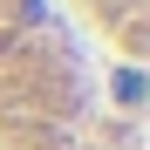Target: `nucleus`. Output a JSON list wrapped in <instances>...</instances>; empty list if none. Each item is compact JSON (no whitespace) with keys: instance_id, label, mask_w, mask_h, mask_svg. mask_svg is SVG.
<instances>
[{"instance_id":"f257e3e1","label":"nucleus","mask_w":150,"mask_h":150,"mask_svg":"<svg viewBox=\"0 0 150 150\" xmlns=\"http://www.w3.org/2000/svg\"><path fill=\"white\" fill-rule=\"evenodd\" d=\"M116 103H143V68H116Z\"/></svg>"}]
</instances>
